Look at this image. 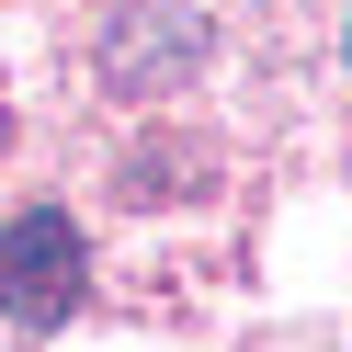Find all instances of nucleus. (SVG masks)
Returning <instances> with one entry per match:
<instances>
[{
  "instance_id": "1",
  "label": "nucleus",
  "mask_w": 352,
  "mask_h": 352,
  "mask_svg": "<svg viewBox=\"0 0 352 352\" xmlns=\"http://www.w3.org/2000/svg\"><path fill=\"white\" fill-rule=\"evenodd\" d=\"M80 228L57 205H34V216H12V228H0V318L12 329H57L80 307Z\"/></svg>"
},
{
  "instance_id": "2",
  "label": "nucleus",
  "mask_w": 352,
  "mask_h": 352,
  "mask_svg": "<svg viewBox=\"0 0 352 352\" xmlns=\"http://www.w3.org/2000/svg\"><path fill=\"white\" fill-rule=\"evenodd\" d=\"M0 137H12V114H0Z\"/></svg>"
},
{
  "instance_id": "3",
  "label": "nucleus",
  "mask_w": 352,
  "mask_h": 352,
  "mask_svg": "<svg viewBox=\"0 0 352 352\" xmlns=\"http://www.w3.org/2000/svg\"><path fill=\"white\" fill-rule=\"evenodd\" d=\"M341 46H352V34H341Z\"/></svg>"
}]
</instances>
